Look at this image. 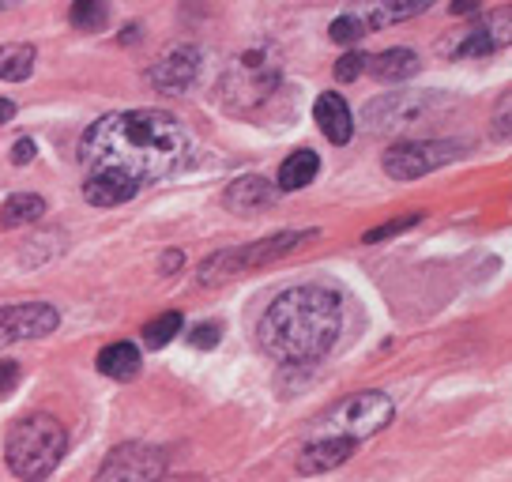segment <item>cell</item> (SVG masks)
<instances>
[{"label": "cell", "mask_w": 512, "mask_h": 482, "mask_svg": "<svg viewBox=\"0 0 512 482\" xmlns=\"http://www.w3.org/2000/svg\"><path fill=\"white\" fill-rule=\"evenodd\" d=\"M80 162L87 174L117 170L140 181L185 174L196 162L192 132L162 110H125L95 121L80 140Z\"/></svg>", "instance_id": "cell-1"}, {"label": "cell", "mask_w": 512, "mask_h": 482, "mask_svg": "<svg viewBox=\"0 0 512 482\" xmlns=\"http://www.w3.org/2000/svg\"><path fill=\"white\" fill-rule=\"evenodd\" d=\"M343 336V294L320 283L290 287L264 309L256 324L260 347L275 362H320Z\"/></svg>", "instance_id": "cell-2"}, {"label": "cell", "mask_w": 512, "mask_h": 482, "mask_svg": "<svg viewBox=\"0 0 512 482\" xmlns=\"http://www.w3.org/2000/svg\"><path fill=\"white\" fill-rule=\"evenodd\" d=\"M68 434L53 415H27L8 430L4 460L23 482H46L64 460Z\"/></svg>", "instance_id": "cell-3"}, {"label": "cell", "mask_w": 512, "mask_h": 482, "mask_svg": "<svg viewBox=\"0 0 512 482\" xmlns=\"http://www.w3.org/2000/svg\"><path fill=\"white\" fill-rule=\"evenodd\" d=\"M279 83H283V68H279L272 49H249V53H241L238 61H234V68L226 72L223 102L230 110L249 113V110H256L260 102H268V98L279 91Z\"/></svg>", "instance_id": "cell-4"}, {"label": "cell", "mask_w": 512, "mask_h": 482, "mask_svg": "<svg viewBox=\"0 0 512 482\" xmlns=\"http://www.w3.org/2000/svg\"><path fill=\"white\" fill-rule=\"evenodd\" d=\"M448 106H452L448 98L430 95V91H392V95L369 102L366 121L373 132H400V129L426 125L430 113L437 117V110H448Z\"/></svg>", "instance_id": "cell-5"}, {"label": "cell", "mask_w": 512, "mask_h": 482, "mask_svg": "<svg viewBox=\"0 0 512 482\" xmlns=\"http://www.w3.org/2000/svg\"><path fill=\"white\" fill-rule=\"evenodd\" d=\"M392 415H396V407H392V400L384 392H358V396L339 403L336 411L324 418V426L332 434L347 437V441L358 445L362 437L381 434L384 426L392 422Z\"/></svg>", "instance_id": "cell-6"}, {"label": "cell", "mask_w": 512, "mask_h": 482, "mask_svg": "<svg viewBox=\"0 0 512 482\" xmlns=\"http://www.w3.org/2000/svg\"><path fill=\"white\" fill-rule=\"evenodd\" d=\"M464 155V144L456 140H407L384 151V174L396 181H415Z\"/></svg>", "instance_id": "cell-7"}, {"label": "cell", "mask_w": 512, "mask_h": 482, "mask_svg": "<svg viewBox=\"0 0 512 482\" xmlns=\"http://www.w3.org/2000/svg\"><path fill=\"white\" fill-rule=\"evenodd\" d=\"M166 464H170L166 452L155 445H121L102 460L95 482H159L166 475Z\"/></svg>", "instance_id": "cell-8"}, {"label": "cell", "mask_w": 512, "mask_h": 482, "mask_svg": "<svg viewBox=\"0 0 512 482\" xmlns=\"http://www.w3.org/2000/svg\"><path fill=\"white\" fill-rule=\"evenodd\" d=\"M57 309L49 302H23V306H4L0 309V347H12L23 339H42L57 332Z\"/></svg>", "instance_id": "cell-9"}, {"label": "cell", "mask_w": 512, "mask_h": 482, "mask_svg": "<svg viewBox=\"0 0 512 482\" xmlns=\"http://www.w3.org/2000/svg\"><path fill=\"white\" fill-rule=\"evenodd\" d=\"M196 72H200V49L177 46L166 53V61H159V65L147 72V80H151V87H159V91L181 95V91H189L192 87Z\"/></svg>", "instance_id": "cell-10"}, {"label": "cell", "mask_w": 512, "mask_h": 482, "mask_svg": "<svg viewBox=\"0 0 512 482\" xmlns=\"http://www.w3.org/2000/svg\"><path fill=\"white\" fill-rule=\"evenodd\" d=\"M354 456V441L339 434H324L317 441H309L302 452H298V471L302 475H324V471H332V467L347 464Z\"/></svg>", "instance_id": "cell-11"}, {"label": "cell", "mask_w": 512, "mask_h": 482, "mask_svg": "<svg viewBox=\"0 0 512 482\" xmlns=\"http://www.w3.org/2000/svg\"><path fill=\"white\" fill-rule=\"evenodd\" d=\"M136 193H140V185H136L132 177L117 174V170H95V174H87V181H83V196H87V204H95V208L128 204Z\"/></svg>", "instance_id": "cell-12"}, {"label": "cell", "mask_w": 512, "mask_h": 482, "mask_svg": "<svg viewBox=\"0 0 512 482\" xmlns=\"http://www.w3.org/2000/svg\"><path fill=\"white\" fill-rule=\"evenodd\" d=\"M313 238H317V230H287V234H272V238L245 245V249H241V264H245V272H253V268H264V264L283 260L287 253H294L302 241H313Z\"/></svg>", "instance_id": "cell-13"}, {"label": "cell", "mask_w": 512, "mask_h": 482, "mask_svg": "<svg viewBox=\"0 0 512 482\" xmlns=\"http://www.w3.org/2000/svg\"><path fill=\"white\" fill-rule=\"evenodd\" d=\"M313 117H317L320 132H324V136H328L336 147L351 144L354 121H351V106L343 102V95H336V91H324V95L317 98V106H313Z\"/></svg>", "instance_id": "cell-14"}, {"label": "cell", "mask_w": 512, "mask_h": 482, "mask_svg": "<svg viewBox=\"0 0 512 482\" xmlns=\"http://www.w3.org/2000/svg\"><path fill=\"white\" fill-rule=\"evenodd\" d=\"M418 68L422 65H418L415 49H384L377 57H369L366 72H373L381 83H403V80H411Z\"/></svg>", "instance_id": "cell-15"}, {"label": "cell", "mask_w": 512, "mask_h": 482, "mask_svg": "<svg viewBox=\"0 0 512 482\" xmlns=\"http://www.w3.org/2000/svg\"><path fill=\"white\" fill-rule=\"evenodd\" d=\"M272 185L264 177H238L230 189H226V208L238 211V215H249V211H260L272 204Z\"/></svg>", "instance_id": "cell-16"}, {"label": "cell", "mask_w": 512, "mask_h": 482, "mask_svg": "<svg viewBox=\"0 0 512 482\" xmlns=\"http://www.w3.org/2000/svg\"><path fill=\"white\" fill-rule=\"evenodd\" d=\"M98 373H106L113 381H132L140 373V347L132 343H110L98 351Z\"/></svg>", "instance_id": "cell-17"}, {"label": "cell", "mask_w": 512, "mask_h": 482, "mask_svg": "<svg viewBox=\"0 0 512 482\" xmlns=\"http://www.w3.org/2000/svg\"><path fill=\"white\" fill-rule=\"evenodd\" d=\"M317 170H320L317 151L302 147V151H294V155L283 159V166H279V189H283V193H298V189H305V185L317 177Z\"/></svg>", "instance_id": "cell-18"}, {"label": "cell", "mask_w": 512, "mask_h": 482, "mask_svg": "<svg viewBox=\"0 0 512 482\" xmlns=\"http://www.w3.org/2000/svg\"><path fill=\"white\" fill-rule=\"evenodd\" d=\"M31 72H34V46H27V42L0 46V80L23 83L31 80Z\"/></svg>", "instance_id": "cell-19"}, {"label": "cell", "mask_w": 512, "mask_h": 482, "mask_svg": "<svg viewBox=\"0 0 512 482\" xmlns=\"http://www.w3.org/2000/svg\"><path fill=\"white\" fill-rule=\"evenodd\" d=\"M46 215V200L34 193H19L12 196L4 211H0V226H27V223H38Z\"/></svg>", "instance_id": "cell-20"}, {"label": "cell", "mask_w": 512, "mask_h": 482, "mask_svg": "<svg viewBox=\"0 0 512 482\" xmlns=\"http://www.w3.org/2000/svg\"><path fill=\"white\" fill-rule=\"evenodd\" d=\"M181 324H185L181 321V313H174V309H170V313H162V317H155V321L144 324V343L159 351V347H166V343L181 332Z\"/></svg>", "instance_id": "cell-21"}, {"label": "cell", "mask_w": 512, "mask_h": 482, "mask_svg": "<svg viewBox=\"0 0 512 482\" xmlns=\"http://www.w3.org/2000/svg\"><path fill=\"white\" fill-rule=\"evenodd\" d=\"M328 34H332V42H343V46H351V42H362L369 34V23L362 12H347V16L332 19V27H328Z\"/></svg>", "instance_id": "cell-22"}, {"label": "cell", "mask_w": 512, "mask_h": 482, "mask_svg": "<svg viewBox=\"0 0 512 482\" xmlns=\"http://www.w3.org/2000/svg\"><path fill=\"white\" fill-rule=\"evenodd\" d=\"M68 19H72V27H80V31H102L110 12H106V4H98V0H83V4H72Z\"/></svg>", "instance_id": "cell-23"}, {"label": "cell", "mask_w": 512, "mask_h": 482, "mask_svg": "<svg viewBox=\"0 0 512 482\" xmlns=\"http://www.w3.org/2000/svg\"><path fill=\"white\" fill-rule=\"evenodd\" d=\"M497 46H501V42L494 38V31L479 27V31H467V38L456 46V57H486V53H494Z\"/></svg>", "instance_id": "cell-24"}, {"label": "cell", "mask_w": 512, "mask_h": 482, "mask_svg": "<svg viewBox=\"0 0 512 482\" xmlns=\"http://www.w3.org/2000/svg\"><path fill=\"white\" fill-rule=\"evenodd\" d=\"M418 219H422L418 211H415V215H407V219H392V223L377 226V230H366V234H362V241H366V245H377V241L392 238V234H403V230H411Z\"/></svg>", "instance_id": "cell-25"}, {"label": "cell", "mask_w": 512, "mask_h": 482, "mask_svg": "<svg viewBox=\"0 0 512 482\" xmlns=\"http://www.w3.org/2000/svg\"><path fill=\"white\" fill-rule=\"evenodd\" d=\"M366 65H369L366 53H343V61L336 65V80L339 83H354L362 72H366Z\"/></svg>", "instance_id": "cell-26"}, {"label": "cell", "mask_w": 512, "mask_h": 482, "mask_svg": "<svg viewBox=\"0 0 512 482\" xmlns=\"http://www.w3.org/2000/svg\"><path fill=\"white\" fill-rule=\"evenodd\" d=\"M219 339H223V332H219L215 324H196V328L189 332V343H192V347H200V351L219 347Z\"/></svg>", "instance_id": "cell-27"}, {"label": "cell", "mask_w": 512, "mask_h": 482, "mask_svg": "<svg viewBox=\"0 0 512 482\" xmlns=\"http://www.w3.org/2000/svg\"><path fill=\"white\" fill-rule=\"evenodd\" d=\"M19 381V366L16 362H0V396L12 392V385Z\"/></svg>", "instance_id": "cell-28"}, {"label": "cell", "mask_w": 512, "mask_h": 482, "mask_svg": "<svg viewBox=\"0 0 512 482\" xmlns=\"http://www.w3.org/2000/svg\"><path fill=\"white\" fill-rule=\"evenodd\" d=\"M31 159H34V140H27V136H23V140L12 147V162H16V166H27Z\"/></svg>", "instance_id": "cell-29"}, {"label": "cell", "mask_w": 512, "mask_h": 482, "mask_svg": "<svg viewBox=\"0 0 512 482\" xmlns=\"http://www.w3.org/2000/svg\"><path fill=\"white\" fill-rule=\"evenodd\" d=\"M12 117H16V102L12 98H0V125L12 121Z\"/></svg>", "instance_id": "cell-30"}, {"label": "cell", "mask_w": 512, "mask_h": 482, "mask_svg": "<svg viewBox=\"0 0 512 482\" xmlns=\"http://www.w3.org/2000/svg\"><path fill=\"white\" fill-rule=\"evenodd\" d=\"M497 136H501V140L509 136V98L501 102V125H497Z\"/></svg>", "instance_id": "cell-31"}, {"label": "cell", "mask_w": 512, "mask_h": 482, "mask_svg": "<svg viewBox=\"0 0 512 482\" xmlns=\"http://www.w3.org/2000/svg\"><path fill=\"white\" fill-rule=\"evenodd\" d=\"M177 264H181V253H166V257H162L159 268H162V272H166V275H170V272H174V268H177Z\"/></svg>", "instance_id": "cell-32"}]
</instances>
